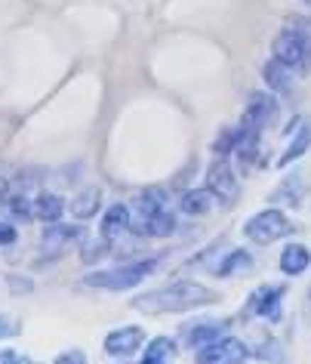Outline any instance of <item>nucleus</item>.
Returning a JSON list of instances; mask_svg holds the SVG:
<instances>
[{"instance_id":"1","label":"nucleus","mask_w":311,"mask_h":364,"mask_svg":"<svg viewBox=\"0 0 311 364\" xmlns=\"http://www.w3.org/2000/svg\"><path fill=\"white\" fill-rule=\"evenodd\" d=\"M213 303H219V294L213 287L200 284V281L179 278V281H170V284L154 287L148 294L136 296L133 309H139L145 315H182V312H191V309H200V306H213Z\"/></svg>"},{"instance_id":"2","label":"nucleus","mask_w":311,"mask_h":364,"mask_svg":"<svg viewBox=\"0 0 311 364\" xmlns=\"http://www.w3.org/2000/svg\"><path fill=\"white\" fill-rule=\"evenodd\" d=\"M271 56L293 68L296 75L311 68V28L305 22H290L274 34L271 41Z\"/></svg>"},{"instance_id":"3","label":"nucleus","mask_w":311,"mask_h":364,"mask_svg":"<svg viewBox=\"0 0 311 364\" xmlns=\"http://www.w3.org/2000/svg\"><path fill=\"white\" fill-rule=\"evenodd\" d=\"M154 269H158V257L133 259V262H124V266H114V269H96V272H89V275L84 278V284L87 287H96V290L124 294V290L139 287Z\"/></svg>"},{"instance_id":"4","label":"nucleus","mask_w":311,"mask_h":364,"mask_svg":"<svg viewBox=\"0 0 311 364\" xmlns=\"http://www.w3.org/2000/svg\"><path fill=\"white\" fill-rule=\"evenodd\" d=\"M296 232V225L280 207H268V210H259L256 216L244 223V238L250 244H259V247H268V244L280 241V238H290Z\"/></svg>"},{"instance_id":"5","label":"nucleus","mask_w":311,"mask_h":364,"mask_svg":"<svg viewBox=\"0 0 311 364\" xmlns=\"http://www.w3.org/2000/svg\"><path fill=\"white\" fill-rule=\"evenodd\" d=\"M280 121V102L271 90H259V93H250L246 96V108L241 114V124L244 127H253V130L265 133L268 127H274Z\"/></svg>"},{"instance_id":"6","label":"nucleus","mask_w":311,"mask_h":364,"mask_svg":"<svg viewBox=\"0 0 311 364\" xmlns=\"http://www.w3.org/2000/svg\"><path fill=\"white\" fill-rule=\"evenodd\" d=\"M283 296H287V287L283 284L256 287L244 306V318H265V321L278 324L280 315H283Z\"/></svg>"},{"instance_id":"7","label":"nucleus","mask_w":311,"mask_h":364,"mask_svg":"<svg viewBox=\"0 0 311 364\" xmlns=\"http://www.w3.org/2000/svg\"><path fill=\"white\" fill-rule=\"evenodd\" d=\"M250 358H253L250 346L244 340H237V336H228V333L195 349V361H200V364H244Z\"/></svg>"},{"instance_id":"8","label":"nucleus","mask_w":311,"mask_h":364,"mask_svg":"<svg viewBox=\"0 0 311 364\" xmlns=\"http://www.w3.org/2000/svg\"><path fill=\"white\" fill-rule=\"evenodd\" d=\"M207 186L209 192L219 198L222 207H234L237 198H241V179L231 170V161L228 158H213L207 167Z\"/></svg>"},{"instance_id":"9","label":"nucleus","mask_w":311,"mask_h":364,"mask_svg":"<svg viewBox=\"0 0 311 364\" xmlns=\"http://www.w3.org/2000/svg\"><path fill=\"white\" fill-rule=\"evenodd\" d=\"M142 346H145V331H142L139 324L114 327V331H108L105 340H102L105 355H108V358H114V361L133 358L136 352H142Z\"/></svg>"},{"instance_id":"10","label":"nucleus","mask_w":311,"mask_h":364,"mask_svg":"<svg viewBox=\"0 0 311 364\" xmlns=\"http://www.w3.org/2000/svg\"><path fill=\"white\" fill-rule=\"evenodd\" d=\"M87 238V232L80 225H65V223H47V229L40 235V247L50 250L53 257H62L71 244H80Z\"/></svg>"},{"instance_id":"11","label":"nucleus","mask_w":311,"mask_h":364,"mask_svg":"<svg viewBox=\"0 0 311 364\" xmlns=\"http://www.w3.org/2000/svg\"><path fill=\"white\" fill-rule=\"evenodd\" d=\"M130 210H133V225H139V223H145V220H151V216L170 210V195H167V188H160V186L142 188V192L133 198Z\"/></svg>"},{"instance_id":"12","label":"nucleus","mask_w":311,"mask_h":364,"mask_svg":"<svg viewBox=\"0 0 311 364\" xmlns=\"http://www.w3.org/2000/svg\"><path fill=\"white\" fill-rule=\"evenodd\" d=\"M283 133L290 136V145L283 149V154L278 158V167H290V164H296L302 154L311 149V124L305 121V117H293L290 127Z\"/></svg>"},{"instance_id":"13","label":"nucleus","mask_w":311,"mask_h":364,"mask_svg":"<svg viewBox=\"0 0 311 364\" xmlns=\"http://www.w3.org/2000/svg\"><path fill=\"white\" fill-rule=\"evenodd\" d=\"M228 327H231V321H213V318H207V321H195V324L182 327V340H185V346H191V349H200V346L225 336Z\"/></svg>"},{"instance_id":"14","label":"nucleus","mask_w":311,"mask_h":364,"mask_svg":"<svg viewBox=\"0 0 311 364\" xmlns=\"http://www.w3.org/2000/svg\"><path fill=\"white\" fill-rule=\"evenodd\" d=\"M126 232H133V210H130V204H111V207H105L102 229H99V235H105L108 241H117V238H124Z\"/></svg>"},{"instance_id":"15","label":"nucleus","mask_w":311,"mask_h":364,"mask_svg":"<svg viewBox=\"0 0 311 364\" xmlns=\"http://www.w3.org/2000/svg\"><path fill=\"white\" fill-rule=\"evenodd\" d=\"M293 75H296V71L287 68L274 56L262 65V80H265V87H268L274 96H290L293 93Z\"/></svg>"},{"instance_id":"16","label":"nucleus","mask_w":311,"mask_h":364,"mask_svg":"<svg viewBox=\"0 0 311 364\" xmlns=\"http://www.w3.org/2000/svg\"><path fill=\"white\" fill-rule=\"evenodd\" d=\"M216 204H219V198H216L213 192H209V186L188 188V192L179 198V210L185 213V216H207Z\"/></svg>"},{"instance_id":"17","label":"nucleus","mask_w":311,"mask_h":364,"mask_svg":"<svg viewBox=\"0 0 311 364\" xmlns=\"http://www.w3.org/2000/svg\"><path fill=\"white\" fill-rule=\"evenodd\" d=\"M278 266L287 278H296V275H302V272L311 269V250L305 247V244H287V247L280 250Z\"/></svg>"},{"instance_id":"18","label":"nucleus","mask_w":311,"mask_h":364,"mask_svg":"<svg viewBox=\"0 0 311 364\" xmlns=\"http://www.w3.org/2000/svg\"><path fill=\"white\" fill-rule=\"evenodd\" d=\"M68 210V201L56 192H40L34 198V220H40L43 225L47 223H59Z\"/></svg>"},{"instance_id":"19","label":"nucleus","mask_w":311,"mask_h":364,"mask_svg":"<svg viewBox=\"0 0 311 364\" xmlns=\"http://www.w3.org/2000/svg\"><path fill=\"white\" fill-rule=\"evenodd\" d=\"M99 207H102V188L99 186H87L84 192H77L75 198H71L68 210L75 220H93V216L99 213Z\"/></svg>"},{"instance_id":"20","label":"nucleus","mask_w":311,"mask_h":364,"mask_svg":"<svg viewBox=\"0 0 311 364\" xmlns=\"http://www.w3.org/2000/svg\"><path fill=\"white\" fill-rule=\"evenodd\" d=\"M176 352H179V340H173V336H151L148 346H145L139 355V361L142 364H167L176 358Z\"/></svg>"},{"instance_id":"21","label":"nucleus","mask_w":311,"mask_h":364,"mask_svg":"<svg viewBox=\"0 0 311 364\" xmlns=\"http://www.w3.org/2000/svg\"><path fill=\"white\" fill-rule=\"evenodd\" d=\"M133 232L139 235V238H170V235H176V213L163 210L158 216H151V220L133 225Z\"/></svg>"},{"instance_id":"22","label":"nucleus","mask_w":311,"mask_h":364,"mask_svg":"<svg viewBox=\"0 0 311 364\" xmlns=\"http://www.w3.org/2000/svg\"><path fill=\"white\" fill-rule=\"evenodd\" d=\"M250 266H253V257L246 250H228L225 259H219L213 266V272L219 278H231V275H237V272H246Z\"/></svg>"},{"instance_id":"23","label":"nucleus","mask_w":311,"mask_h":364,"mask_svg":"<svg viewBox=\"0 0 311 364\" xmlns=\"http://www.w3.org/2000/svg\"><path fill=\"white\" fill-rule=\"evenodd\" d=\"M302 195H305V182H302V176H287L278 186V192L271 195L274 204H287V207H299Z\"/></svg>"},{"instance_id":"24","label":"nucleus","mask_w":311,"mask_h":364,"mask_svg":"<svg viewBox=\"0 0 311 364\" xmlns=\"http://www.w3.org/2000/svg\"><path fill=\"white\" fill-rule=\"evenodd\" d=\"M6 213L13 223H31L34 220V201L25 195H6Z\"/></svg>"},{"instance_id":"25","label":"nucleus","mask_w":311,"mask_h":364,"mask_svg":"<svg viewBox=\"0 0 311 364\" xmlns=\"http://www.w3.org/2000/svg\"><path fill=\"white\" fill-rule=\"evenodd\" d=\"M111 244H114V241H108L105 235H99L96 241H89V244H84V247H80V259H84L87 266H93L96 259H105L108 253H111Z\"/></svg>"},{"instance_id":"26","label":"nucleus","mask_w":311,"mask_h":364,"mask_svg":"<svg viewBox=\"0 0 311 364\" xmlns=\"http://www.w3.org/2000/svg\"><path fill=\"white\" fill-rule=\"evenodd\" d=\"M231 151H234V130H225L213 142V158H231Z\"/></svg>"},{"instance_id":"27","label":"nucleus","mask_w":311,"mask_h":364,"mask_svg":"<svg viewBox=\"0 0 311 364\" xmlns=\"http://www.w3.org/2000/svg\"><path fill=\"white\" fill-rule=\"evenodd\" d=\"M22 333V321L13 315H0V340H10V336Z\"/></svg>"},{"instance_id":"28","label":"nucleus","mask_w":311,"mask_h":364,"mask_svg":"<svg viewBox=\"0 0 311 364\" xmlns=\"http://www.w3.org/2000/svg\"><path fill=\"white\" fill-rule=\"evenodd\" d=\"M16 238H19V232H16V223L0 220V247H13Z\"/></svg>"},{"instance_id":"29","label":"nucleus","mask_w":311,"mask_h":364,"mask_svg":"<svg viewBox=\"0 0 311 364\" xmlns=\"http://www.w3.org/2000/svg\"><path fill=\"white\" fill-rule=\"evenodd\" d=\"M84 361H87V355L80 349H68V352L56 355V364H84Z\"/></svg>"},{"instance_id":"30","label":"nucleus","mask_w":311,"mask_h":364,"mask_svg":"<svg viewBox=\"0 0 311 364\" xmlns=\"http://www.w3.org/2000/svg\"><path fill=\"white\" fill-rule=\"evenodd\" d=\"M6 284H10L13 287V294H31V281H22V275H10V278H6Z\"/></svg>"},{"instance_id":"31","label":"nucleus","mask_w":311,"mask_h":364,"mask_svg":"<svg viewBox=\"0 0 311 364\" xmlns=\"http://www.w3.org/2000/svg\"><path fill=\"white\" fill-rule=\"evenodd\" d=\"M6 361H16V364H22V361H28V355H16L13 349H4V352H0V364H6Z\"/></svg>"},{"instance_id":"32","label":"nucleus","mask_w":311,"mask_h":364,"mask_svg":"<svg viewBox=\"0 0 311 364\" xmlns=\"http://www.w3.org/2000/svg\"><path fill=\"white\" fill-rule=\"evenodd\" d=\"M0 195H4V198H6V186H4V179H0Z\"/></svg>"},{"instance_id":"33","label":"nucleus","mask_w":311,"mask_h":364,"mask_svg":"<svg viewBox=\"0 0 311 364\" xmlns=\"http://www.w3.org/2000/svg\"><path fill=\"white\" fill-rule=\"evenodd\" d=\"M305 4H311V0H305Z\"/></svg>"},{"instance_id":"34","label":"nucleus","mask_w":311,"mask_h":364,"mask_svg":"<svg viewBox=\"0 0 311 364\" xmlns=\"http://www.w3.org/2000/svg\"><path fill=\"white\" fill-rule=\"evenodd\" d=\"M308 296H311V290H308Z\"/></svg>"}]
</instances>
